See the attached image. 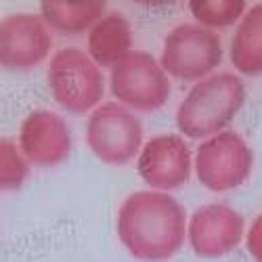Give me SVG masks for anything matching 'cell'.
Returning <instances> with one entry per match:
<instances>
[{
    "label": "cell",
    "instance_id": "cell-1",
    "mask_svg": "<svg viewBox=\"0 0 262 262\" xmlns=\"http://www.w3.org/2000/svg\"><path fill=\"white\" fill-rule=\"evenodd\" d=\"M116 229L122 246L137 260L162 262L183 248L187 214L168 193L135 191L122 202Z\"/></svg>",
    "mask_w": 262,
    "mask_h": 262
},
{
    "label": "cell",
    "instance_id": "cell-2",
    "mask_svg": "<svg viewBox=\"0 0 262 262\" xmlns=\"http://www.w3.org/2000/svg\"><path fill=\"white\" fill-rule=\"evenodd\" d=\"M246 103V84L237 74L218 72L200 80L177 109V126L187 139L223 133Z\"/></svg>",
    "mask_w": 262,
    "mask_h": 262
},
{
    "label": "cell",
    "instance_id": "cell-3",
    "mask_svg": "<svg viewBox=\"0 0 262 262\" xmlns=\"http://www.w3.org/2000/svg\"><path fill=\"white\" fill-rule=\"evenodd\" d=\"M47 76L53 99L76 116L93 109L105 93V80L99 65L91 55L74 47L55 53Z\"/></svg>",
    "mask_w": 262,
    "mask_h": 262
},
{
    "label": "cell",
    "instance_id": "cell-4",
    "mask_svg": "<svg viewBox=\"0 0 262 262\" xmlns=\"http://www.w3.org/2000/svg\"><path fill=\"white\" fill-rule=\"evenodd\" d=\"M86 143L103 164L124 166L145 147L143 124L122 103H103L89 118Z\"/></svg>",
    "mask_w": 262,
    "mask_h": 262
},
{
    "label": "cell",
    "instance_id": "cell-5",
    "mask_svg": "<svg viewBox=\"0 0 262 262\" xmlns=\"http://www.w3.org/2000/svg\"><path fill=\"white\" fill-rule=\"evenodd\" d=\"M109 89L124 107L151 114L166 105L170 97V78L151 53L133 51L112 68Z\"/></svg>",
    "mask_w": 262,
    "mask_h": 262
},
{
    "label": "cell",
    "instance_id": "cell-6",
    "mask_svg": "<svg viewBox=\"0 0 262 262\" xmlns=\"http://www.w3.org/2000/svg\"><path fill=\"white\" fill-rule=\"evenodd\" d=\"M223 61V42L216 32L198 26L181 24L172 28L164 40L162 68L177 80H204Z\"/></svg>",
    "mask_w": 262,
    "mask_h": 262
},
{
    "label": "cell",
    "instance_id": "cell-7",
    "mask_svg": "<svg viewBox=\"0 0 262 262\" xmlns=\"http://www.w3.org/2000/svg\"><path fill=\"white\" fill-rule=\"evenodd\" d=\"M252 149L235 130H223L206 139L195 151L198 179L206 189L214 193H225L244 185L252 172Z\"/></svg>",
    "mask_w": 262,
    "mask_h": 262
},
{
    "label": "cell",
    "instance_id": "cell-8",
    "mask_svg": "<svg viewBox=\"0 0 262 262\" xmlns=\"http://www.w3.org/2000/svg\"><path fill=\"white\" fill-rule=\"evenodd\" d=\"M195 158L181 135H160L149 139L139 156V177L154 191L181 189L189 177Z\"/></svg>",
    "mask_w": 262,
    "mask_h": 262
},
{
    "label": "cell",
    "instance_id": "cell-9",
    "mask_svg": "<svg viewBox=\"0 0 262 262\" xmlns=\"http://www.w3.org/2000/svg\"><path fill=\"white\" fill-rule=\"evenodd\" d=\"M244 216L227 204H206L191 214L189 246L202 258L231 254L244 239Z\"/></svg>",
    "mask_w": 262,
    "mask_h": 262
},
{
    "label": "cell",
    "instance_id": "cell-10",
    "mask_svg": "<svg viewBox=\"0 0 262 262\" xmlns=\"http://www.w3.org/2000/svg\"><path fill=\"white\" fill-rule=\"evenodd\" d=\"M51 34L42 15L13 13L0 24V61L9 70H30L49 57Z\"/></svg>",
    "mask_w": 262,
    "mask_h": 262
},
{
    "label": "cell",
    "instance_id": "cell-11",
    "mask_svg": "<svg viewBox=\"0 0 262 262\" xmlns=\"http://www.w3.org/2000/svg\"><path fill=\"white\" fill-rule=\"evenodd\" d=\"M19 147L28 162L42 168H51L63 164L70 158L72 135L59 114L38 109L21 122Z\"/></svg>",
    "mask_w": 262,
    "mask_h": 262
},
{
    "label": "cell",
    "instance_id": "cell-12",
    "mask_svg": "<svg viewBox=\"0 0 262 262\" xmlns=\"http://www.w3.org/2000/svg\"><path fill=\"white\" fill-rule=\"evenodd\" d=\"M133 47V30L122 13H109L89 32V55L99 68H116Z\"/></svg>",
    "mask_w": 262,
    "mask_h": 262
},
{
    "label": "cell",
    "instance_id": "cell-13",
    "mask_svg": "<svg viewBox=\"0 0 262 262\" xmlns=\"http://www.w3.org/2000/svg\"><path fill=\"white\" fill-rule=\"evenodd\" d=\"M231 63L242 76L262 74V3H256L239 26L231 40Z\"/></svg>",
    "mask_w": 262,
    "mask_h": 262
},
{
    "label": "cell",
    "instance_id": "cell-14",
    "mask_svg": "<svg viewBox=\"0 0 262 262\" xmlns=\"http://www.w3.org/2000/svg\"><path fill=\"white\" fill-rule=\"evenodd\" d=\"M107 3L103 0H82V3H68V0H45L40 5V15L47 26L61 34H80L93 30L105 17Z\"/></svg>",
    "mask_w": 262,
    "mask_h": 262
},
{
    "label": "cell",
    "instance_id": "cell-15",
    "mask_svg": "<svg viewBox=\"0 0 262 262\" xmlns=\"http://www.w3.org/2000/svg\"><path fill=\"white\" fill-rule=\"evenodd\" d=\"M189 9L195 21L208 30L231 28L248 13L244 0H191Z\"/></svg>",
    "mask_w": 262,
    "mask_h": 262
},
{
    "label": "cell",
    "instance_id": "cell-16",
    "mask_svg": "<svg viewBox=\"0 0 262 262\" xmlns=\"http://www.w3.org/2000/svg\"><path fill=\"white\" fill-rule=\"evenodd\" d=\"M30 177V166L24 156V151H19L17 143L11 139L0 141V187L3 191H17L24 187V183Z\"/></svg>",
    "mask_w": 262,
    "mask_h": 262
},
{
    "label": "cell",
    "instance_id": "cell-17",
    "mask_svg": "<svg viewBox=\"0 0 262 262\" xmlns=\"http://www.w3.org/2000/svg\"><path fill=\"white\" fill-rule=\"evenodd\" d=\"M248 252L256 262H262V214L256 216V221L252 223L248 231Z\"/></svg>",
    "mask_w": 262,
    "mask_h": 262
}]
</instances>
